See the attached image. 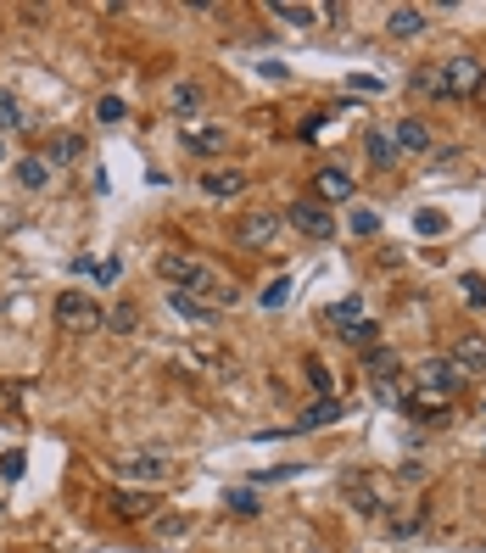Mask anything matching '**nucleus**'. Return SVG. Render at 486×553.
I'll use <instances>...</instances> for the list:
<instances>
[{
  "label": "nucleus",
  "instance_id": "f257e3e1",
  "mask_svg": "<svg viewBox=\"0 0 486 553\" xmlns=\"http://www.w3.org/2000/svg\"><path fill=\"white\" fill-rule=\"evenodd\" d=\"M157 274L168 280L174 291H185V297H196V302H230L235 291H224V280H218V269L213 263H202V257H190V252H162L157 257Z\"/></svg>",
  "mask_w": 486,
  "mask_h": 553
},
{
  "label": "nucleus",
  "instance_id": "f03ea898",
  "mask_svg": "<svg viewBox=\"0 0 486 553\" xmlns=\"http://www.w3.org/2000/svg\"><path fill=\"white\" fill-rule=\"evenodd\" d=\"M486 84V68L475 56H453L436 68V101H470V95Z\"/></svg>",
  "mask_w": 486,
  "mask_h": 553
},
{
  "label": "nucleus",
  "instance_id": "7ed1b4c3",
  "mask_svg": "<svg viewBox=\"0 0 486 553\" xmlns=\"http://www.w3.org/2000/svg\"><path fill=\"white\" fill-rule=\"evenodd\" d=\"M56 324L68 336H90V330H101V324H107V313H101V302H95L90 291H62V297H56Z\"/></svg>",
  "mask_w": 486,
  "mask_h": 553
},
{
  "label": "nucleus",
  "instance_id": "20e7f679",
  "mask_svg": "<svg viewBox=\"0 0 486 553\" xmlns=\"http://www.w3.org/2000/svg\"><path fill=\"white\" fill-rule=\"evenodd\" d=\"M414 386H425V392H436V397H459L464 392V369L453 364L447 352H436V358H425V364L414 369Z\"/></svg>",
  "mask_w": 486,
  "mask_h": 553
},
{
  "label": "nucleus",
  "instance_id": "39448f33",
  "mask_svg": "<svg viewBox=\"0 0 486 553\" xmlns=\"http://www.w3.org/2000/svg\"><path fill=\"white\" fill-rule=\"evenodd\" d=\"M274 241H280V213L252 207V213L235 218V246H246V252H269Z\"/></svg>",
  "mask_w": 486,
  "mask_h": 553
},
{
  "label": "nucleus",
  "instance_id": "423d86ee",
  "mask_svg": "<svg viewBox=\"0 0 486 553\" xmlns=\"http://www.w3.org/2000/svg\"><path fill=\"white\" fill-rule=\"evenodd\" d=\"M118 475L129 486H162V481L174 475V459H168V453H135V459L118 464Z\"/></svg>",
  "mask_w": 486,
  "mask_h": 553
},
{
  "label": "nucleus",
  "instance_id": "0eeeda50",
  "mask_svg": "<svg viewBox=\"0 0 486 553\" xmlns=\"http://www.w3.org/2000/svg\"><path fill=\"white\" fill-rule=\"evenodd\" d=\"M297 230L308 235V241H330L336 235V218H330V207H319V202H291V213H285Z\"/></svg>",
  "mask_w": 486,
  "mask_h": 553
},
{
  "label": "nucleus",
  "instance_id": "6e6552de",
  "mask_svg": "<svg viewBox=\"0 0 486 553\" xmlns=\"http://www.w3.org/2000/svg\"><path fill=\"white\" fill-rule=\"evenodd\" d=\"M179 140H185L190 151H202V157H218V151H224V123H213V118H185V123H179Z\"/></svg>",
  "mask_w": 486,
  "mask_h": 553
},
{
  "label": "nucleus",
  "instance_id": "1a4fd4ad",
  "mask_svg": "<svg viewBox=\"0 0 486 553\" xmlns=\"http://www.w3.org/2000/svg\"><path fill=\"white\" fill-rule=\"evenodd\" d=\"M341 492L358 503V514H386V503H392V498H386V486H380L375 475H347Z\"/></svg>",
  "mask_w": 486,
  "mask_h": 553
},
{
  "label": "nucleus",
  "instance_id": "9d476101",
  "mask_svg": "<svg viewBox=\"0 0 486 553\" xmlns=\"http://www.w3.org/2000/svg\"><path fill=\"white\" fill-rule=\"evenodd\" d=\"M107 509H112V520L135 526V520H151L157 514V498L151 492H107Z\"/></svg>",
  "mask_w": 486,
  "mask_h": 553
},
{
  "label": "nucleus",
  "instance_id": "9b49d317",
  "mask_svg": "<svg viewBox=\"0 0 486 553\" xmlns=\"http://www.w3.org/2000/svg\"><path fill=\"white\" fill-rule=\"evenodd\" d=\"M246 190V174L241 168H207L202 174V196H213V202H235Z\"/></svg>",
  "mask_w": 486,
  "mask_h": 553
},
{
  "label": "nucleus",
  "instance_id": "f8f14e48",
  "mask_svg": "<svg viewBox=\"0 0 486 553\" xmlns=\"http://www.w3.org/2000/svg\"><path fill=\"white\" fill-rule=\"evenodd\" d=\"M447 358H453V364H459L464 375H470V369H486V336H481V330L453 336V352H447Z\"/></svg>",
  "mask_w": 486,
  "mask_h": 553
},
{
  "label": "nucleus",
  "instance_id": "ddd939ff",
  "mask_svg": "<svg viewBox=\"0 0 486 553\" xmlns=\"http://www.w3.org/2000/svg\"><path fill=\"white\" fill-rule=\"evenodd\" d=\"M313 196H319V207H324V202H352V174L319 168V174H313Z\"/></svg>",
  "mask_w": 486,
  "mask_h": 553
},
{
  "label": "nucleus",
  "instance_id": "4468645a",
  "mask_svg": "<svg viewBox=\"0 0 486 553\" xmlns=\"http://www.w3.org/2000/svg\"><path fill=\"white\" fill-rule=\"evenodd\" d=\"M403 414H414V419H442V414H447V397L425 392V386H403Z\"/></svg>",
  "mask_w": 486,
  "mask_h": 553
},
{
  "label": "nucleus",
  "instance_id": "2eb2a0df",
  "mask_svg": "<svg viewBox=\"0 0 486 553\" xmlns=\"http://www.w3.org/2000/svg\"><path fill=\"white\" fill-rule=\"evenodd\" d=\"M392 146H397V151H408V157L431 151V129H425V118H403V123L392 129Z\"/></svg>",
  "mask_w": 486,
  "mask_h": 553
},
{
  "label": "nucleus",
  "instance_id": "dca6fc26",
  "mask_svg": "<svg viewBox=\"0 0 486 553\" xmlns=\"http://www.w3.org/2000/svg\"><path fill=\"white\" fill-rule=\"evenodd\" d=\"M386 28H392L397 40H414V34H425V12H419V6H392Z\"/></svg>",
  "mask_w": 486,
  "mask_h": 553
},
{
  "label": "nucleus",
  "instance_id": "f3484780",
  "mask_svg": "<svg viewBox=\"0 0 486 553\" xmlns=\"http://www.w3.org/2000/svg\"><path fill=\"white\" fill-rule=\"evenodd\" d=\"M40 157H51V162H79V157H84V135H68V129H62V135L45 140Z\"/></svg>",
  "mask_w": 486,
  "mask_h": 553
},
{
  "label": "nucleus",
  "instance_id": "a211bd4d",
  "mask_svg": "<svg viewBox=\"0 0 486 553\" xmlns=\"http://www.w3.org/2000/svg\"><path fill=\"white\" fill-rule=\"evenodd\" d=\"M45 179H51V162L45 157H17V185L23 190H45Z\"/></svg>",
  "mask_w": 486,
  "mask_h": 553
},
{
  "label": "nucleus",
  "instance_id": "6ab92c4d",
  "mask_svg": "<svg viewBox=\"0 0 486 553\" xmlns=\"http://www.w3.org/2000/svg\"><path fill=\"white\" fill-rule=\"evenodd\" d=\"M341 341H347L352 352H375V347H380V324H375V319H358L352 330H341Z\"/></svg>",
  "mask_w": 486,
  "mask_h": 553
},
{
  "label": "nucleus",
  "instance_id": "aec40b11",
  "mask_svg": "<svg viewBox=\"0 0 486 553\" xmlns=\"http://www.w3.org/2000/svg\"><path fill=\"white\" fill-rule=\"evenodd\" d=\"M330 419H341V403H336V397H319V403L297 419V431H319V425H330Z\"/></svg>",
  "mask_w": 486,
  "mask_h": 553
},
{
  "label": "nucleus",
  "instance_id": "412c9836",
  "mask_svg": "<svg viewBox=\"0 0 486 553\" xmlns=\"http://www.w3.org/2000/svg\"><path fill=\"white\" fill-rule=\"evenodd\" d=\"M168 308H174L179 319H190V324H207V319H213V308L196 302V297H185V291H168Z\"/></svg>",
  "mask_w": 486,
  "mask_h": 553
},
{
  "label": "nucleus",
  "instance_id": "4be33fe9",
  "mask_svg": "<svg viewBox=\"0 0 486 553\" xmlns=\"http://www.w3.org/2000/svg\"><path fill=\"white\" fill-rule=\"evenodd\" d=\"M397 146H392V135H386V129H375V135H369V162H375V168H397Z\"/></svg>",
  "mask_w": 486,
  "mask_h": 553
},
{
  "label": "nucleus",
  "instance_id": "5701e85b",
  "mask_svg": "<svg viewBox=\"0 0 486 553\" xmlns=\"http://www.w3.org/2000/svg\"><path fill=\"white\" fill-rule=\"evenodd\" d=\"M324 319H330L336 330H352V324L364 319V302L358 297H341V302H330V313H324Z\"/></svg>",
  "mask_w": 486,
  "mask_h": 553
},
{
  "label": "nucleus",
  "instance_id": "b1692460",
  "mask_svg": "<svg viewBox=\"0 0 486 553\" xmlns=\"http://www.w3.org/2000/svg\"><path fill=\"white\" fill-rule=\"evenodd\" d=\"M269 17H280V23H291V28H308V23H313V6H291V0H274Z\"/></svg>",
  "mask_w": 486,
  "mask_h": 553
},
{
  "label": "nucleus",
  "instance_id": "393cba45",
  "mask_svg": "<svg viewBox=\"0 0 486 553\" xmlns=\"http://www.w3.org/2000/svg\"><path fill=\"white\" fill-rule=\"evenodd\" d=\"M107 324H112L118 336H135V324H140V308H135V302H118V308L107 313Z\"/></svg>",
  "mask_w": 486,
  "mask_h": 553
},
{
  "label": "nucleus",
  "instance_id": "a878e982",
  "mask_svg": "<svg viewBox=\"0 0 486 553\" xmlns=\"http://www.w3.org/2000/svg\"><path fill=\"white\" fill-rule=\"evenodd\" d=\"M196 107H202V84H179V90H174V112L196 118Z\"/></svg>",
  "mask_w": 486,
  "mask_h": 553
},
{
  "label": "nucleus",
  "instance_id": "bb28decb",
  "mask_svg": "<svg viewBox=\"0 0 486 553\" xmlns=\"http://www.w3.org/2000/svg\"><path fill=\"white\" fill-rule=\"evenodd\" d=\"M364 369H369V375H392V369H397V352H392V347L364 352Z\"/></svg>",
  "mask_w": 486,
  "mask_h": 553
},
{
  "label": "nucleus",
  "instance_id": "cd10ccee",
  "mask_svg": "<svg viewBox=\"0 0 486 553\" xmlns=\"http://www.w3.org/2000/svg\"><path fill=\"white\" fill-rule=\"evenodd\" d=\"M0 129H23V101L12 90H0Z\"/></svg>",
  "mask_w": 486,
  "mask_h": 553
},
{
  "label": "nucleus",
  "instance_id": "c85d7f7f",
  "mask_svg": "<svg viewBox=\"0 0 486 553\" xmlns=\"http://www.w3.org/2000/svg\"><path fill=\"white\" fill-rule=\"evenodd\" d=\"M308 386H313L319 397H330V392H336V380H330V369H324L319 358H308Z\"/></svg>",
  "mask_w": 486,
  "mask_h": 553
},
{
  "label": "nucleus",
  "instance_id": "c756f323",
  "mask_svg": "<svg viewBox=\"0 0 486 553\" xmlns=\"http://www.w3.org/2000/svg\"><path fill=\"white\" fill-rule=\"evenodd\" d=\"M224 509H230L235 520H252V514H257V498H252V492H224Z\"/></svg>",
  "mask_w": 486,
  "mask_h": 553
},
{
  "label": "nucleus",
  "instance_id": "7c9ffc66",
  "mask_svg": "<svg viewBox=\"0 0 486 553\" xmlns=\"http://www.w3.org/2000/svg\"><path fill=\"white\" fill-rule=\"evenodd\" d=\"M123 101H118V95H101V101H95V118H101V123H123Z\"/></svg>",
  "mask_w": 486,
  "mask_h": 553
},
{
  "label": "nucleus",
  "instance_id": "2f4dec72",
  "mask_svg": "<svg viewBox=\"0 0 486 553\" xmlns=\"http://www.w3.org/2000/svg\"><path fill=\"white\" fill-rule=\"evenodd\" d=\"M257 302H263V313H269V308H285V302H291V280H274Z\"/></svg>",
  "mask_w": 486,
  "mask_h": 553
},
{
  "label": "nucleus",
  "instance_id": "473e14b6",
  "mask_svg": "<svg viewBox=\"0 0 486 553\" xmlns=\"http://www.w3.org/2000/svg\"><path fill=\"white\" fill-rule=\"evenodd\" d=\"M185 531H190V520H185V514H174V520H157V537H162V542H179Z\"/></svg>",
  "mask_w": 486,
  "mask_h": 553
},
{
  "label": "nucleus",
  "instance_id": "72a5a7b5",
  "mask_svg": "<svg viewBox=\"0 0 486 553\" xmlns=\"http://www.w3.org/2000/svg\"><path fill=\"white\" fill-rule=\"evenodd\" d=\"M375 230H380V218L369 207H352V235H375Z\"/></svg>",
  "mask_w": 486,
  "mask_h": 553
},
{
  "label": "nucleus",
  "instance_id": "f704fd0d",
  "mask_svg": "<svg viewBox=\"0 0 486 553\" xmlns=\"http://www.w3.org/2000/svg\"><path fill=\"white\" fill-rule=\"evenodd\" d=\"M464 302L470 308H486V280L481 274H464Z\"/></svg>",
  "mask_w": 486,
  "mask_h": 553
},
{
  "label": "nucleus",
  "instance_id": "c9c22d12",
  "mask_svg": "<svg viewBox=\"0 0 486 553\" xmlns=\"http://www.w3.org/2000/svg\"><path fill=\"white\" fill-rule=\"evenodd\" d=\"M414 224H419V235H436V230H442V213H431V207H425Z\"/></svg>",
  "mask_w": 486,
  "mask_h": 553
},
{
  "label": "nucleus",
  "instance_id": "e433bc0d",
  "mask_svg": "<svg viewBox=\"0 0 486 553\" xmlns=\"http://www.w3.org/2000/svg\"><path fill=\"white\" fill-rule=\"evenodd\" d=\"M0 475H6V481H17V475H23V453H6V464H0Z\"/></svg>",
  "mask_w": 486,
  "mask_h": 553
},
{
  "label": "nucleus",
  "instance_id": "4c0bfd02",
  "mask_svg": "<svg viewBox=\"0 0 486 553\" xmlns=\"http://www.w3.org/2000/svg\"><path fill=\"white\" fill-rule=\"evenodd\" d=\"M0 157H6V146H0Z\"/></svg>",
  "mask_w": 486,
  "mask_h": 553
}]
</instances>
